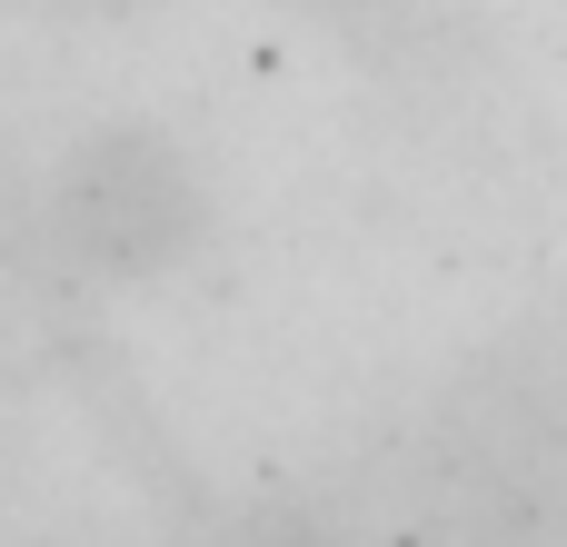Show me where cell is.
<instances>
[{"label":"cell","instance_id":"obj_1","mask_svg":"<svg viewBox=\"0 0 567 547\" xmlns=\"http://www.w3.org/2000/svg\"><path fill=\"white\" fill-rule=\"evenodd\" d=\"M379 547H567V359H478L379 448Z\"/></svg>","mask_w":567,"mask_h":547},{"label":"cell","instance_id":"obj_3","mask_svg":"<svg viewBox=\"0 0 567 547\" xmlns=\"http://www.w3.org/2000/svg\"><path fill=\"white\" fill-rule=\"evenodd\" d=\"M229 547H379V528L359 518V508H319V498H269V508H249Z\"/></svg>","mask_w":567,"mask_h":547},{"label":"cell","instance_id":"obj_2","mask_svg":"<svg viewBox=\"0 0 567 547\" xmlns=\"http://www.w3.org/2000/svg\"><path fill=\"white\" fill-rule=\"evenodd\" d=\"M40 229L80 279L140 289V279H169L199 249L209 189L159 130H90V140L60 149V169L40 189Z\"/></svg>","mask_w":567,"mask_h":547},{"label":"cell","instance_id":"obj_4","mask_svg":"<svg viewBox=\"0 0 567 547\" xmlns=\"http://www.w3.org/2000/svg\"><path fill=\"white\" fill-rule=\"evenodd\" d=\"M309 10H339V20H359V10H379V0H309Z\"/></svg>","mask_w":567,"mask_h":547}]
</instances>
